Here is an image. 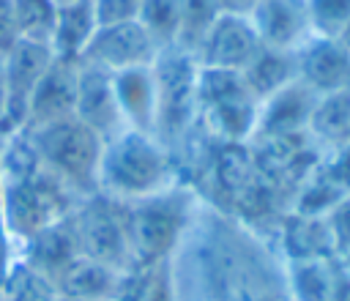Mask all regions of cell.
<instances>
[{
	"mask_svg": "<svg viewBox=\"0 0 350 301\" xmlns=\"http://www.w3.org/2000/svg\"><path fill=\"white\" fill-rule=\"evenodd\" d=\"M170 156L150 131L123 129L101 145L96 186L115 200H139L167 189Z\"/></svg>",
	"mask_w": 350,
	"mask_h": 301,
	"instance_id": "6da1fadb",
	"label": "cell"
},
{
	"mask_svg": "<svg viewBox=\"0 0 350 301\" xmlns=\"http://www.w3.org/2000/svg\"><path fill=\"white\" fill-rule=\"evenodd\" d=\"M25 134L30 137V145L44 161V167L52 170L68 189H98L96 172L104 142L77 115L44 123Z\"/></svg>",
	"mask_w": 350,
	"mask_h": 301,
	"instance_id": "7a4b0ae2",
	"label": "cell"
},
{
	"mask_svg": "<svg viewBox=\"0 0 350 301\" xmlns=\"http://www.w3.org/2000/svg\"><path fill=\"white\" fill-rule=\"evenodd\" d=\"M186 224V197L175 189H161L126 202L129 249L137 265L161 263Z\"/></svg>",
	"mask_w": 350,
	"mask_h": 301,
	"instance_id": "3957f363",
	"label": "cell"
},
{
	"mask_svg": "<svg viewBox=\"0 0 350 301\" xmlns=\"http://www.w3.org/2000/svg\"><path fill=\"white\" fill-rule=\"evenodd\" d=\"M194 52L164 47L150 63L156 79V134L178 137L189 129L197 112V71Z\"/></svg>",
	"mask_w": 350,
	"mask_h": 301,
	"instance_id": "277c9868",
	"label": "cell"
},
{
	"mask_svg": "<svg viewBox=\"0 0 350 301\" xmlns=\"http://www.w3.org/2000/svg\"><path fill=\"white\" fill-rule=\"evenodd\" d=\"M197 109L213 131L227 140H246L254 134L260 101L249 93L238 71L205 68L197 71Z\"/></svg>",
	"mask_w": 350,
	"mask_h": 301,
	"instance_id": "5b68a950",
	"label": "cell"
},
{
	"mask_svg": "<svg viewBox=\"0 0 350 301\" xmlns=\"http://www.w3.org/2000/svg\"><path fill=\"white\" fill-rule=\"evenodd\" d=\"M68 219H71V230H74L79 254L93 257L118 271L126 268L131 249H129V227H126V202L123 200H115V197L98 192Z\"/></svg>",
	"mask_w": 350,
	"mask_h": 301,
	"instance_id": "8992f818",
	"label": "cell"
},
{
	"mask_svg": "<svg viewBox=\"0 0 350 301\" xmlns=\"http://www.w3.org/2000/svg\"><path fill=\"white\" fill-rule=\"evenodd\" d=\"M52 60H55V55L46 44H36V41H25V38H19L0 57V71H3V118H0V126L5 131L22 129L30 93Z\"/></svg>",
	"mask_w": 350,
	"mask_h": 301,
	"instance_id": "52a82bcc",
	"label": "cell"
},
{
	"mask_svg": "<svg viewBox=\"0 0 350 301\" xmlns=\"http://www.w3.org/2000/svg\"><path fill=\"white\" fill-rule=\"evenodd\" d=\"M159 52L161 47L150 38V33L137 19H131V22L98 27L79 60L93 63L109 74H118L126 68L150 66Z\"/></svg>",
	"mask_w": 350,
	"mask_h": 301,
	"instance_id": "ba28073f",
	"label": "cell"
},
{
	"mask_svg": "<svg viewBox=\"0 0 350 301\" xmlns=\"http://www.w3.org/2000/svg\"><path fill=\"white\" fill-rule=\"evenodd\" d=\"M74 115L107 142L109 137L120 134L129 129L123 123L115 88H112V74L79 60L77 63V93H74Z\"/></svg>",
	"mask_w": 350,
	"mask_h": 301,
	"instance_id": "9c48e42d",
	"label": "cell"
},
{
	"mask_svg": "<svg viewBox=\"0 0 350 301\" xmlns=\"http://www.w3.org/2000/svg\"><path fill=\"white\" fill-rule=\"evenodd\" d=\"M257 49H260V38H257L249 16L238 14V11H224L211 25L205 38L200 41L194 57L205 68L241 71L254 57Z\"/></svg>",
	"mask_w": 350,
	"mask_h": 301,
	"instance_id": "30bf717a",
	"label": "cell"
},
{
	"mask_svg": "<svg viewBox=\"0 0 350 301\" xmlns=\"http://www.w3.org/2000/svg\"><path fill=\"white\" fill-rule=\"evenodd\" d=\"M295 77L317 96L350 88V52L336 38L309 36L295 49Z\"/></svg>",
	"mask_w": 350,
	"mask_h": 301,
	"instance_id": "8fae6325",
	"label": "cell"
},
{
	"mask_svg": "<svg viewBox=\"0 0 350 301\" xmlns=\"http://www.w3.org/2000/svg\"><path fill=\"white\" fill-rule=\"evenodd\" d=\"M74 93H77V63L55 57L30 93L22 131L74 115Z\"/></svg>",
	"mask_w": 350,
	"mask_h": 301,
	"instance_id": "7c38bea8",
	"label": "cell"
},
{
	"mask_svg": "<svg viewBox=\"0 0 350 301\" xmlns=\"http://www.w3.org/2000/svg\"><path fill=\"white\" fill-rule=\"evenodd\" d=\"M260 44L282 52H295L309 36L304 0H257L246 14Z\"/></svg>",
	"mask_w": 350,
	"mask_h": 301,
	"instance_id": "4fadbf2b",
	"label": "cell"
},
{
	"mask_svg": "<svg viewBox=\"0 0 350 301\" xmlns=\"http://www.w3.org/2000/svg\"><path fill=\"white\" fill-rule=\"evenodd\" d=\"M317 93H312L301 79H293L290 85L271 93L265 101H260L257 123L252 137H287L295 131H304L309 123V115L314 109Z\"/></svg>",
	"mask_w": 350,
	"mask_h": 301,
	"instance_id": "5bb4252c",
	"label": "cell"
},
{
	"mask_svg": "<svg viewBox=\"0 0 350 301\" xmlns=\"http://www.w3.org/2000/svg\"><path fill=\"white\" fill-rule=\"evenodd\" d=\"M115 99L129 129L156 134V79L150 66L126 68L112 74Z\"/></svg>",
	"mask_w": 350,
	"mask_h": 301,
	"instance_id": "9a60e30c",
	"label": "cell"
},
{
	"mask_svg": "<svg viewBox=\"0 0 350 301\" xmlns=\"http://www.w3.org/2000/svg\"><path fill=\"white\" fill-rule=\"evenodd\" d=\"M71 216V213H68ZM60 219L55 224H49L46 230L36 233L27 244V260L25 265H30L36 274H41L44 279H49L52 285L57 282V276L71 265V260L79 257V246L71 230V219Z\"/></svg>",
	"mask_w": 350,
	"mask_h": 301,
	"instance_id": "2e32d148",
	"label": "cell"
},
{
	"mask_svg": "<svg viewBox=\"0 0 350 301\" xmlns=\"http://www.w3.org/2000/svg\"><path fill=\"white\" fill-rule=\"evenodd\" d=\"M120 279H123V271L79 254L57 276L55 290L60 296H71V298H82V301H115Z\"/></svg>",
	"mask_w": 350,
	"mask_h": 301,
	"instance_id": "e0dca14e",
	"label": "cell"
},
{
	"mask_svg": "<svg viewBox=\"0 0 350 301\" xmlns=\"http://www.w3.org/2000/svg\"><path fill=\"white\" fill-rule=\"evenodd\" d=\"M96 30H98V22H96L93 3L90 0L57 5L49 49L60 60L79 63V57L85 55V49H88V44H90V38H93Z\"/></svg>",
	"mask_w": 350,
	"mask_h": 301,
	"instance_id": "ac0fdd59",
	"label": "cell"
},
{
	"mask_svg": "<svg viewBox=\"0 0 350 301\" xmlns=\"http://www.w3.org/2000/svg\"><path fill=\"white\" fill-rule=\"evenodd\" d=\"M243 85L249 88V93L257 101H265L271 93H276L279 88L290 85L295 77V52H282V49H271L262 47L254 52V57L238 71Z\"/></svg>",
	"mask_w": 350,
	"mask_h": 301,
	"instance_id": "d6986e66",
	"label": "cell"
},
{
	"mask_svg": "<svg viewBox=\"0 0 350 301\" xmlns=\"http://www.w3.org/2000/svg\"><path fill=\"white\" fill-rule=\"evenodd\" d=\"M306 129L323 145L347 148L350 145V88L317 96Z\"/></svg>",
	"mask_w": 350,
	"mask_h": 301,
	"instance_id": "ffe728a7",
	"label": "cell"
},
{
	"mask_svg": "<svg viewBox=\"0 0 350 301\" xmlns=\"http://www.w3.org/2000/svg\"><path fill=\"white\" fill-rule=\"evenodd\" d=\"M342 268L331 257H309L293 263V293L298 301H336Z\"/></svg>",
	"mask_w": 350,
	"mask_h": 301,
	"instance_id": "44dd1931",
	"label": "cell"
},
{
	"mask_svg": "<svg viewBox=\"0 0 350 301\" xmlns=\"http://www.w3.org/2000/svg\"><path fill=\"white\" fill-rule=\"evenodd\" d=\"M137 22L161 49L175 47L180 38V0H142Z\"/></svg>",
	"mask_w": 350,
	"mask_h": 301,
	"instance_id": "7402d4cb",
	"label": "cell"
},
{
	"mask_svg": "<svg viewBox=\"0 0 350 301\" xmlns=\"http://www.w3.org/2000/svg\"><path fill=\"white\" fill-rule=\"evenodd\" d=\"M230 11L224 0H180V38L178 47L197 52L200 41L211 30V25Z\"/></svg>",
	"mask_w": 350,
	"mask_h": 301,
	"instance_id": "603a6c76",
	"label": "cell"
},
{
	"mask_svg": "<svg viewBox=\"0 0 350 301\" xmlns=\"http://www.w3.org/2000/svg\"><path fill=\"white\" fill-rule=\"evenodd\" d=\"M0 301H57V290L30 265L16 263L0 282Z\"/></svg>",
	"mask_w": 350,
	"mask_h": 301,
	"instance_id": "cb8c5ba5",
	"label": "cell"
},
{
	"mask_svg": "<svg viewBox=\"0 0 350 301\" xmlns=\"http://www.w3.org/2000/svg\"><path fill=\"white\" fill-rule=\"evenodd\" d=\"M55 11L57 5L52 0H14L19 38L49 47L52 27H55Z\"/></svg>",
	"mask_w": 350,
	"mask_h": 301,
	"instance_id": "d4e9b609",
	"label": "cell"
},
{
	"mask_svg": "<svg viewBox=\"0 0 350 301\" xmlns=\"http://www.w3.org/2000/svg\"><path fill=\"white\" fill-rule=\"evenodd\" d=\"M115 301H172L164 265L161 263L139 265V271H137V276H131V282L120 279Z\"/></svg>",
	"mask_w": 350,
	"mask_h": 301,
	"instance_id": "484cf974",
	"label": "cell"
},
{
	"mask_svg": "<svg viewBox=\"0 0 350 301\" xmlns=\"http://www.w3.org/2000/svg\"><path fill=\"white\" fill-rule=\"evenodd\" d=\"M304 11L312 36L323 38H336L350 22V0H304Z\"/></svg>",
	"mask_w": 350,
	"mask_h": 301,
	"instance_id": "4316f807",
	"label": "cell"
},
{
	"mask_svg": "<svg viewBox=\"0 0 350 301\" xmlns=\"http://www.w3.org/2000/svg\"><path fill=\"white\" fill-rule=\"evenodd\" d=\"M323 222H325V233H328V241H331V252L336 257L347 254L350 252V194L336 200L323 213Z\"/></svg>",
	"mask_w": 350,
	"mask_h": 301,
	"instance_id": "83f0119b",
	"label": "cell"
},
{
	"mask_svg": "<svg viewBox=\"0 0 350 301\" xmlns=\"http://www.w3.org/2000/svg\"><path fill=\"white\" fill-rule=\"evenodd\" d=\"M90 3H93L98 27H104V25H120V22L137 19L142 0H90Z\"/></svg>",
	"mask_w": 350,
	"mask_h": 301,
	"instance_id": "f1b7e54d",
	"label": "cell"
},
{
	"mask_svg": "<svg viewBox=\"0 0 350 301\" xmlns=\"http://www.w3.org/2000/svg\"><path fill=\"white\" fill-rule=\"evenodd\" d=\"M19 41L16 30V14H14V0H0V57Z\"/></svg>",
	"mask_w": 350,
	"mask_h": 301,
	"instance_id": "f546056e",
	"label": "cell"
},
{
	"mask_svg": "<svg viewBox=\"0 0 350 301\" xmlns=\"http://www.w3.org/2000/svg\"><path fill=\"white\" fill-rule=\"evenodd\" d=\"M8 244H11V238H8V230H5V224H3V213H0V282H3V276L8 274V268H11V254H8Z\"/></svg>",
	"mask_w": 350,
	"mask_h": 301,
	"instance_id": "4dcf8cb0",
	"label": "cell"
},
{
	"mask_svg": "<svg viewBox=\"0 0 350 301\" xmlns=\"http://www.w3.org/2000/svg\"><path fill=\"white\" fill-rule=\"evenodd\" d=\"M227 3V8L230 11H238V14H249L252 11V5L257 3V0H224Z\"/></svg>",
	"mask_w": 350,
	"mask_h": 301,
	"instance_id": "1f68e13d",
	"label": "cell"
},
{
	"mask_svg": "<svg viewBox=\"0 0 350 301\" xmlns=\"http://www.w3.org/2000/svg\"><path fill=\"white\" fill-rule=\"evenodd\" d=\"M336 301H350V276L342 271V279H339V290H336Z\"/></svg>",
	"mask_w": 350,
	"mask_h": 301,
	"instance_id": "d6a6232c",
	"label": "cell"
},
{
	"mask_svg": "<svg viewBox=\"0 0 350 301\" xmlns=\"http://www.w3.org/2000/svg\"><path fill=\"white\" fill-rule=\"evenodd\" d=\"M336 41H339V44H342V47H345V49L350 52V22H347V25H345V27L339 30V36H336Z\"/></svg>",
	"mask_w": 350,
	"mask_h": 301,
	"instance_id": "836d02e7",
	"label": "cell"
},
{
	"mask_svg": "<svg viewBox=\"0 0 350 301\" xmlns=\"http://www.w3.org/2000/svg\"><path fill=\"white\" fill-rule=\"evenodd\" d=\"M339 268H342V271H345V274H347V276H350V252H347V254H342V257H339Z\"/></svg>",
	"mask_w": 350,
	"mask_h": 301,
	"instance_id": "e575fe53",
	"label": "cell"
},
{
	"mask_svg": "<svg viewBox=\"0 0 350 301\" xmlns=\"http://www.w3.org/2000/svg\"><path fill=\"white\" fill-rule=\"evenodd\" d=\"M0 118H3V71H0Z\"/></svg>",
	"mask_w": 350,
	"mask_h": 301,
	"instance_id": "d590c367",
	"label": "cell"
},
{
	"mask_svg": "<svg viewBox=\"0 0 350 301\" xmlns=\"http://www.w3.org/2000/svg\"><path fill=\"white\" fill-rule=\"evenodd\" d=\"M55 5H68V3H79V0H52Z\"/></svg>",
	"mask_w": 350,
	"mask_h": 301,
	"instance_id": "8d00e7d4",
	"label": "cell"
},
{
	"mask_svg": "<svg viewBox=\"0 0 350 301\" xmlns=\"http://www.w3.org/2000/svg\"><path fill=\"white\" fill-rule=\"evenodd\" d=\"M57 301H82V298H71V296H60L57 293Z\"/></svg>",
	"mask_w": 350,
	"mask_h": 301,
	"instance_id": "74e56055",
	"label": "cell"
},
{
	"mask_svg": "<svg viewBox=\"0 0 350 301\" xmlns=\"http://www.w3.org/2000/svg\"><path fill=\"white\" fill-rule=\"evenodd\" d=\"M252 301H273V298H252Z\"/></svg>",
	"mask_w": 350,
	"mask_h": 301,
	"instance_id": "f35d334b",
	"label": "cell"
}]
</instances>
